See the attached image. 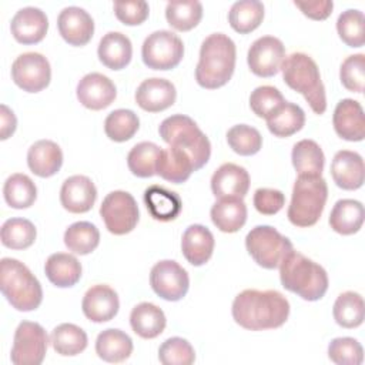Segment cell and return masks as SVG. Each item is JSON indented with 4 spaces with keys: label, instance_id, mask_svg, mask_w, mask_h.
<instances>
[{
    "label": "cell",
    "instance_id": "cell-47",
    "mask_svg": "<svg viewBox=\"0 0 365 365\" xmlns=\"http://www.w3.org/2000/svg\"><path fill=\"white\" fill-rule=\"evenodd\" d=\"M158 359L164 365H191L195 361V352L187 339L173 336L160 345Z\"/></svg>",
    "mask_w": 365,
    "mask_h": 365
},
{
    "label": "cell",
    "instance_id": "cell-17",
    "mask_svg": "<svg viewBox=\"0 0 365 365\" xmlns=\"http://www.w3.org/2000/svg\"><path fill=\"white\" fill-rule=\"evenodd\" d=\"M10 30L20 44H37L47 34L48 19L38 7H23L13 16Z\"/></svg>",
    "mask_w": 365,
    "mask_h": 365
},
{
    "label": "cell",
    "instance_id": "cell-6",
    "mask_svg": "<svg viewBox=\"0 0 365 365\" xmlns=\"http://www.w3.org/2000/svg\"><path fill=\"white\" fill-rule=\"evenodd\" d=\"M158 133L168 145L181 148L190 155L195 171L208 163L211 143L191 117L184 114L167 117L160 124Z\"/></svg>",
    "mask_w": 365,
    "mask_h": 365
},
{
    "label": "cell",
    "instance_id": "cell-38",
    "mask_svg": "<svg viewBox=\"0 0 365 365\" xmlns=\"http://www.w3.org/2000/svg\"><path fill=\"white\" fill-rule=\"evenodd\" d=\"M334 319L342 328H356L364 322L365 308L361 294L355 291H345L338 295L334 304Z\"/></svg>",
    "mask_w": 365,
    "mask_h": 365
},
{
    "label": "cell",
    "instance_id": "cell-52",
    "mask_svg": "<svg viewBox=\"0 0 365 365\" xmlns=\"http://www.w3.org/2000/svg\"><path fill=\"white\" fill-rule=\"evenodd\" d=\"M254 207L262 215H274L285 205V195L275 188H258L254 192Z\"/></svg>",
    "mask_w": 365,
    "mask_h": 365
},
{
    "label": "cell",
    "instance_id": "cell-42",
    "mask_svg": "<svg viewBox=\"0 0 365 365\" xmlns=\"http://www.w3.org/2000/svg\"><path fill=\"white\" fill-rule=\"evenodd\" d=\"M165 19L173 29L190 31L202 19V4L197 0L170 1L165 6Z\"/></svg>",
    "mask_w": 365,
    "mask_h": 365
},
{
    "label": "cell",
    "instance_id": "cell-36",
    "mask_svg": "<svg viewBox=\"0 0 365 365\" xmlns=\"http://www.w3.org/2000/svg\"><path fill=\"white\" fill-rule=\"evenodd\" d=\"M304 124V110L298 104L288 101H285L274 114L267 118V127L275 137H289L298 133Z\"/></svg>",
    "mask_w": 365,
    "mask_h": 365
},
{
    "label": "cell",
    "instance_id": "cell-22",
    "mask_svg": "<svg viewBox=\"0 0 365 365\" xmlns=\"http://www.w3.org/2000/svg\"><path fill=\"white\" fill-rule=\"evenodd\" d=\"M250 188L248 171L234 163L218 167L211 177V191L217 198H244Z\"/></svg>",
    "mask_w": 365,
    "mask_h": 365
},
{
    "label": "cell",
    "instance_id": "cell-9",
    "mask_svg": "<svg viewBox=\"0 0 365 365\" xmlns=\"http://www.w3.org/2000/svg\"><path fill=\"white\" fill-rule=\"evenodd\" d=\"M184 56L182 40L168 30H157L145 37L141 47L144 64L153 70L175 68Z\"/></svg>",
    "mask_w": 365,
    "mask_h": 365
},
{
    "label": "cell",
    "instance_id": "cell-49",
    "mask_svg": "<svg viewBox=\"0 0 365 365\" xmlns=\"http://www.w3.org/2000/svg\"><path fill=\"white\" fill-rule=\"evenodd\" d=\"M285 103L284 96L277 87L259 86L250 96V107L255 115L268 118Z\"/></svg>",
    "mask_w": 365,
    "mask_h": 365
},
{
    "label": "cell",
    "instance_id": "cell-4",
    "mask_svg": "<svg viewBox=\"0 0 365 365\" xmlns=\"http://www.w3.org/2000/svg\"><path fill=\"white\" fill-rule=\"evenodd\" d=\"M279 70L285 84L294 91L301 93L315 114L321 115L325 113V87L312 57L305 53H292L284 58Z\"/></svg>",
    "mask_w": 365,
    "mask_h": 365
},
{
    "label": "cell",
    "instance_id": "cell-5",
    "mask_svg": "<svg viewBox=\"0 0 365 365\" xmlns=\"http://www.w3.org/2000/svg\"><path fill=\"white\" fill-rule=\"evenodd\" d=\"M0 289L9 304L21 312L34 311L43 301V289L34 274L19 259L0 261Z\"/></svg>",
    "mask_w": 365,
    "mask_h": 365
},
{
    "label": "cell",
    "instance_id": "cell-32",
    "mask_svg": "<svg viewBox=\"0 0 365 365\" xmlns=\"http://www.w3.org/2000/svg\"><path fill=\"white\" fill-rule=\"evenodd\" d=\"M130 325L138 336L153 339L165 329L167 319L163 309L155 304L140 302L130 314Z\"/></svg>",
    "mask_w": 365,
    "mask_h": 365
},
{
    "label": "cell",
    "instance_id": "cell-21",
    "mask_svg": "<svg viewBox=\"0 0 365 365\" xmlns=\"http://www.w3.org/2000/svg\"><path fill=\"white\" fill-rule=\"evenodd\" d=\"M177 91L171 81L160 77L144 80L135 91V103L148 113L167 110L175 103Z\"/></svg>",
    "mask_w": 365,
    "mask_h": 365
},
{
    "label": "cell",
    "instance_id": "cell-45",
    "mask_svg": "<svg viewBox=\"0 0 365 365\" xmlns=\"http://www.w3.org/2000/svg\"><path fill=\"white\" fill-rule=\"evenodd\" d=\"M336 31L348 47H362L365 43L364 13L356 9L342 11L336 20Z\"/></svg>",
    "mask_w": 365,
    "mask_h": 365
},
{
    "label": "cell",
    "instance_id": "cell-43",
    "mask_svg": "<svg viewBox=\"0 0 365 365\" xmlns=\"http://www.w3.org/2000/svg\"><path fill=\"white\" fill-rule=\"evenodd\" d=\"M161 148L150 141H143L135 144L128 155H127V165L130 171L140 178H148L155 175V165L160 157Z\"/></svg>",
    "mask_w": 365,
    "mask_h": 365
},
{
    "label": "cell",
    "instance_id": "cell-37",
    "mask_svg": "<svg viewBox=\"0 0 365 365\" xmlns=\"http://www.w3.org/2000/svg\"><path fill=\"white\" fill-rule=\"evenodd\" d=\"M53 349L63 356H74L87 348V334L74 324H60L50 335Z\"/></svg>",
    "mask_w": 365,
    "mask_h": 365
},
{
    "label": "cell",
    "instance_id": "cell-15",
    "mask_svg": "<svg viewBox=\"0 0 365 365\" xmlns=\"http://www.w3.org/2000/svg\"><path fill=\"white\" fill-rule=\"evenodd\" d=\"M60 36L70 46H86L94 34V20L81 7L68 6L63 9L57 17Z\"/></svg>",
    "mask_w": 365,
    "mask_h": 365
},
{
    "label": "cell",
    "instance_id": "cell-51",
    "mask_svg": "<svg viewBox=\"0 0 365 365\" xmlns=\"http://www.w3.org/2000/svg\"><path fill=\"white\" fill-rule=\"evenodd\" d=\"M115 17L125 26H138L148 17L150 7L144 0L115 1L113 4Z\"/></svg>",
    "mask_w": 365,
    "mask_h": 365
},
{
    "label": "cell",
    "instance_id": "cell-7",
    "mask_svg": "<svg viewBox=\"0 0 365 365\" xmlns=\"http://www.w3.org/2000/svg\"><path fill=\"white\" fill-rule=\"evenodd\" d=\"M328 198L327 181L321 177L298 175L287 217L295 227H312L321 218Z\"/></svg>",
    "mask_w": 365,
    "mask_h": 365
},
{
    "label": "cell",
    "instance_id": "cell-50",
    "mask_svg": "<svg viewBox=\"0 0 365 365\" xmlns=\"http://www.w3.org/2000/svg\"><path fill=\"white\" fill-rule=\"evenodd\" d=\"M342 86L354 93H362L365 84V56L362 53L348 56L339 68Z\"/></svg>",
    "mask_w": 365,
    "mask_h": 365
},
{
    "label": "cell",
    "instance_id": "cell-53",
    "mask_svg": "<svg viewBox=\"0 0 365 365\" xmlns=\"http://www.w3.org/2000/svg\"><path fill=\"white\" fill-rule=\"evenodd\" d=\"M294 4L312 20H325L331 16L334 3L331 0H315V1H298L295 0Z\"/></svg>",
    "mask_w": 365,
    "mask_h": 365
},
{
    "label": "cell",
    "instance_id": "cell-24",
    "mask_svg": "<svg viewBox=\"0 0 365 365\" xmlns=\"http://www.w3.org/2000/svg\"><path fill=\"white\" fill-rule=\"evenodd\" d=\"M214 245L215 241L212 232L201 224L190 225L182 234V255L194 267H201L205 262H208V259L212 255Z\"/></svg>",
    "mask_w": 365,
    "mask_h": 365
},
{
    "label": "cell",
    "instance_id": "cell-3",
    "mask_svg": "<svg viewBox=\"0 0 365 365\" xmlns=\"http://www.w3.org/2000/svg\"><path fill=\"white\" fill-rule=\"evenodd\" d=\"M279 279L287 291L305 301L321 299L329 284L328 274L319 264L294 250L279 265Z\"/></svg>",
    "mask_w": 365,
    "mask_h": 365
},
{
    "label": "cell",
    "instance_id": "cell-11",
    "mask_svg": "<svg viewBox=\"0 0 365 365\" xmlns=\"http://www.w3.org/2000/svg\"><path fill=\"white\" fill-rule=\"evenodd\" d=\"M100 215L106 228L114 235L131 232L138 222V205L127 191H111L106 195L100 207Z\"/></svg>",
    "mask_w": 365,
    "mask_h": 365
},
{
    "label": "cell",
    "instance_id": "cell-39",
    "mask_svg": "<svg viewBox=\"0 0 365 365\" xmlns=\"http://www.w3.org/2000/svg\"><path fill=\"white\" fill-rule=\"evenodd\" d=\"M3 195L7 205L16 210H23L34 204L37 198V188L29 175L16 173L6 180Z\"/></svg>",
    "mask_w": 365,
    "mask_h": 365
},
{
    "label": "cell",
    "instance_id": "cell-14",
    "mask_svg": "<svg viewBox=\"0 0 365 365\" xmlns=\"http://www.w3.org/2000/svg\"><path fill=\"white\" fill-rule=\"evenodd\" d=\"M285 58V47L282 41L274 36H262L257 38L248 48L247 63L250 70L258 77L275 76Z\"/></svg>",
    "mask_w": 365,
    "mask_h": 365
},
{
    "label": "cell",
    "instance_id": "cell-18",
    "mask_svg": "<svg viewBox=\"0 0 365 365\" xmlns=\"http://www.w3.org/2000/svg\"><path fill=\"white\" fill-rule=\"evenodd\" d=\"M118 308L120 301L117 292L104 284H97L88 288L81 302V309L86 318L97 324L111 321L117 315Z\"/></svg>",
    "mask_w": 365,
    "mask_h": 365
},
{
    "label": "cell",
    "instance_id": "cell-30",
    "mask_svg": "<svg viewBox=\"0 0 365 365\" xmlns=\"http://www.w3.org/2000/svg\"><path fill=\"white\" fill-rule=\"evenodd\" d=\"M44 272L53 285L58 288H70L81 278V264L71 254L56 252L47 258Z\"/></svg>",
    "mask_w": 365,
    "mask_h": 365
},
{
    "label": "cell",
    "instance_id": "cell-27",
    "mask_svg": "<svg viewBox=\"0 0 365 365\" xmlns=\"http://www.w3.org/2000/svg\"><path fill=\"white\" fill-rule=\"evenodd\" d=\"M97 54L107 68L121 70L131 61L133 46L125 34L120 31H108L101 37Z\"/></svg>",
    "mask_w": 365,
    "mask_h": 365
},
{
    "label": "cell",
    "instance_id": "cell-10",
    "mask_svg": "<svg viewBox=\"0 0 365 365\" xmlns=\"http://www.w3.org/2000/svg\"><path fill=\"white\" fill-rule=\"evenodd\" d=\"M48 336L44 328L31 321H21L14 332L10 359L16 365H40L47 354Z\"/></svg>",
    "mask_w": 365,
    "mask_h": 365
},
{
    "label": "cell",
    "instance_id": "cell-54",
    "mask_svg": "<svg viewBox=\"0 0 365 365\" xmlns=\"http://www.w3.org/2000/svg\"><path fill=\"white\" fill-rule=\"evenodd\" d=\"M16 127H17V118L14 113L6 104H1L0 106V138L7 140L16 131Z\"/></svg>",
    "mask_w": 365,
    "mask_h": 365
},
{
    "label": "cell",
    "instance_id": "cell-40",
    "mask_svg": "<svg viewBox=\"0 0 365 365\" xmlns=\"http://www.w3.org/2000/svg\"><path fill=\"white\" fill-rule=\"evenodd\" d=\"M64 244L68 251L78 255H87L100 244L98 228L88 221H77L66 230Z\"/></svg>",
    "mask_w": 365,
    "mask_h": 365
},
{
    "label": "cell",
    "instance_id": "cell-34",
    "mask_svg": "<svg viewBox=\"0 0 365 365\" xmlns=\"http://www.w3.org/2000/svg\"><path fill=\"white\" fill-rule=\"evenodd\" d=\"M291 160L298 175L321 177L325 164L322 148L314 140H301L294 144Z\"/></svg>",
    "mask_w": 365,
    "mask_h": 365
},
{
    "label": "cell",
    "instance_id": "cell-41",
    "mask_svg": "<svg viewBox=\"0 0 365 365\" xmlns=\"http://www.w3.org/2000/svg\"><path fill=\"white\" fill-rule=\"evenodd\" d=\"M1 244L10 250H26L36 241L37 231L31 221L26 218H9L1 225Z\"/></svg>",
    "mask_w": 365,
    "mask_h": 365
},
{
    "label": "cell",
    "instance_id": "cell-16",
    "mask_svg": "<svg viewBox=\"0 0 365 365\" xmlns=\"http://www.w3.org/2000/svg\"><path fill=\"white\" fill-rule=\"evenodd\" d=\"M77 98L88 110H103L108 107L117 96L114 83L101 73H88L77 84Z\"/></svg>",
    "mask_w": 365,
    "mask_h": 365
},
{
    "label": "cell",
    "instance_id": "cell-28",
    "mask_svg": "<svg viewBox=\"0 0 365 365\" xmlns=\"http://www.w3.org/2000/svg\"><path fill=\"white\" fill-rule=\"evenodd\" d=\"M211 221L222 232L240 231L247 221V205L242 198H218L211 207Z\"/></svg>",
    "mask_w": 365,
    "mask_h": 365
},
{
    "label": "cell",
    "instance_id": "cell-26",
    "mask_svg": "<svg viewBox=\"0 0 365 365\" xmlns=\"http://www.w3.org/2000/svg\"><path fill=\"white\" fill-rule=\"evenodd\" d=\"M194 164L190 155L177 147L168 145V148L163 150L160 153V157L157 160L155 173L165 181L181 184L190 178V175L194 173Z\"/></svg>",
    "mask_w": 365,
    "mask_h": 365
},
{
    "label": "cell",
    "instance_id": "cell-1",
    "mask_svg": "<svg viewBox=\"0 0 365 365\" xmlns=\"http://www.w3.org/2000/svg\"><path fill=\"white\" fill-rule=\"evenodd\" d=\"M234 321L248 331L275 329L289 317L288 299L275 289H244L232 302Z\"/></svg>",
    "mask_w": 365,
    "mask_h": 365
},
{
    "label": "cell",
    "instance_id": "cell-29",
    "mask_svg": "<svg viewBox=\"0 0 365 365\" xmlns=\"http://www.w3.org/2000/svg\"><path fill=\"white\" fill-rule=\"evenodd\" d=\"M144 202L150 215L163 222L175 220L182 208L180 195L161 185H150L144 191Z\"/></svg>",
    "mask_w": 365,
    "mask_h": 365
},
{
    "label": "cell",
    "instance_id": "cell-33",
    "mask_svg": "<svg viewBox=\"0 0 365 365\" xmlns=\"http://www.w3.org/2000/svg\"><path fill=\"white\" fill-rule=\"evenodd\" d=\"M96 352L98 358L106 362H123L130 358L133 352V339L121 329H104L98 334L96 339Z\"/></svg>",
    "mask_w": 365,
    "mask_h": 365
},
{
    "label": "cell",
    "instance_id": "cell-19",
    "mask_svg": "<svg viewBox=\"0 0 365 365\" xmlns=\"http://www.w3.org/2000/svg\"><path fill=\"white\" fill-rule=\"evenodd\" d=\"M335 133L346 141H362L365 137V114L359 101L352 98L341 100L332 115Z\"/></svg>",
    "mask_w": 365,
    "mask_h": 365
},
{
    "label": "cell",
    "instance_id": "cell-23",
    "mask_svg": "<svg viewBox=\"0 0 365 365\" xmlns=\"http://www.w3.org/2000/svg\"><path fill=\"white\" fill-rule=\"evenodd\" d=\"M331 175L334 182L342 190L352 191L361 188L365 178L362 157L349 150L338 151L331 163Z\"/></svg>",
    "mask_w": 365,
    "mask_h": 365
},
{
    "label": "cell",
    "instance_id": "cell-13",
    "mask_svg": "<svg viewBox=\"0 0 365 365\" xmlns=\"http://www.w3.org/2000/svg\"><path fill=\"white\" fill-rule=\"evenodd\" d=\"M150 284L153 291L165 301H180L190 288L187 271L173 259L157 262L150 272Z\"/></svg>",
    "mask_w": 365,
    "mask_h": 365
},
{
    "label": "cell",
    "instance_id": "cell-20",
    "mask_svg": "<svg viewBox=\"0 0 365 365\" xmlns=\"http://www.w3.org/2000/svg\"><path fill=\"white\" fill-rule=\"evenodd\" d=\"M97 200V188L86 175L68 177L60 190V202L73 214L88 212Z\"/></svg>",
    "mask_w": 365,
    "mask_h": 365
},
{
    "label": "cell",
    "instance_id": "cell-35",
    "mask_svg": "<svg viewBox=\"0 0 365 365\" xmlns=\"http://www.w3.org/2000/svg\"><path fill=\"white\" fill-rule=\"evenodd\" d=\"M264 19V4L258 0L235 1L228 11V23L240 34H248L259 27Z\"/></svg>",
    "mask_w": 365,
    "mask_h": 365
},
{
    "label": "cell",
    "instance_id": "cell-31",
    "mask_svg": "<svg viewBox=\"0 0 365 365\" xmlns=\"http://www.w3.org/2000/svg\"><path fill=\"white\" fill-rule=\"evenodd\" d=\"M365 210L362 202L351 198L338 200L329 214L331 228L341 235H352L362 228Z\"/></svg>",
    "mask_w": 365,
    "mask_h": 365
},
{
    "label": "cell",
    "instance_id": "cell-8",
    "mask_svg": "<svg viewBox=\"0 0 365 365\" xmlns=\"http://www.w3.org/2000/svg\"><path fill=\"white\" fill-rule=\"evenodd\" d=\"M252 259L265 269H275L294 250L292 242L271 225H257L245 237Z\"/></svg>",
    "mask_w": 365,
    "mask_h": 365
},
{
    "label": "cell",
    "instance_id": "cell-25",
    "mask_svg": "<svg viewBox=\"0 0 365 365\" xmlns=\"http://www.w3.org/2000/svg\"><path fill=\"white\" fill-rule=\"evenodd\" d=\"M27 165L33 174L48 178L57 174L63 165V151L51 140H38L27 151Z\"/></svg>",
    "mask_w": 365,
    "mask_h": 365
},
{
    "label": "cell",
    "instance_id": "cell-46",
    "mask_svg": "<svg viewBox=\"0 0 365 365\" xmlns=\"http://www.w3.org/2000/svg\"><path fill=\"white\" fill-rule=\"evenodd\" d=\"M227 143L240 155H254L262 147L261 133L251 125L237 124L227 131Z\"/></svg>",
    "mask_w": 365,
    "mask_h": 365
},
{
    "label": "cell",
    "instance_id": "cell-44",
    "mask_svg": "<svg viewBox=\"0 0 365 365\" xmlns=\"http://www.w3.org/2000/svg\"><path fill=\"white\" fill-rule=\"evenodd\" d=\"M138 127L140 120L137 114L128 108H118L111 111L104 121L106 135L115 143H124L133 138L138 131Z\"/></svg>",
    "mask_w": 365,
    "mask_h": 365
},
{
    "label": "cell",
    "instance_id": "cell-2",
    "mask_svg": "<svg viewBox=\"0 0 365 365\" xmlns=\"http://www.w3.org/2000/svg\"><path fill=\"white\" fill-rule=\"evenodd\" d=\"M235 43L224 33H212L201 44L200 60L195 67L197 83L208 90L225 86L235 68Z\"/></svg>",
    "mask_w": 365,
    "mask_h": 365
},
{
    "label": "cell",
    "instance_id": "cell-48",
    "mask_svg": "<svg viewBox=\"0 0 365 365\" xmlns=\"http://www.w3.org/2000/svg\"><path fill=\"white\" fill-rule=\"evenodd\" d=\"M328 358L338 365H359L364 361V349L355 338L341 336L329 342Z\"/></svg>",
    "mask_w": 365,
    "mask_h": 365
},
{
    "label": "cell",
    "instance_id": "cell-12",
    "mask_svg": "<svg viewBox=\"0 0 365 365\" xmlns=\"http://www.w3.org/2000/svg\"><path fill=\"white\" fill-rule=\"evenodd\" d=\"M11 78L17 87L27 93L44 90L51 80L48 60L36 51L20 54L11 66Z\"/></svg>",
    "mask_w": 365,
    "mask_h": 365
}]
</instances>
